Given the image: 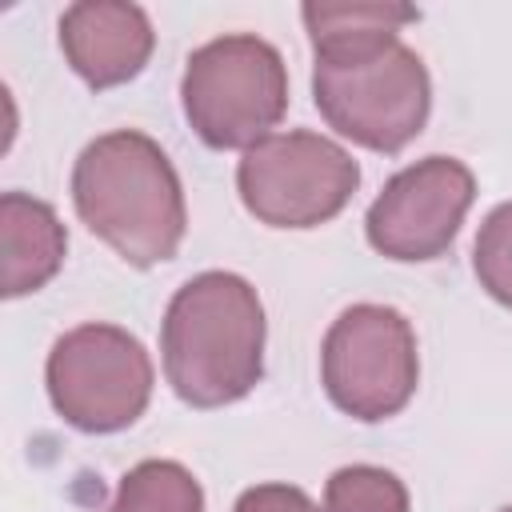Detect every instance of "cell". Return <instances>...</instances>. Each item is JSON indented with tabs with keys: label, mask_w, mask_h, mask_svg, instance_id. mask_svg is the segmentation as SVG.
<instances>
[{
	"label": "cell",
	"mask_w": 512,
	"mask_h": 512,
	"mask_svg": "<svg viewBox=\"0 0 512 512\" xmlns=\"http://www.w3.org/2000/svg\"><path fill=\"white\" fill-rule=\"evenodd\" d=\"M0 248H4V296H28L40 292L64 264L68 232L52 204L28 196V192H4L0 196Z\"/></svg>",
	"instance_id": "obj_10"
},
{
	"label": "cell",
	"mask_w": 512,
	"mask_h": 512,
	"mask_svg": "<svg viewBox=\"0 0 512 512\" xmlns=\"http://www.w3.org/2000/svg\"><path fill=\"white\" fill-rule=\"evenodd\" d=\"M152 356L120 324L68 328L44 364V384L56 416L88 436L132 428L152 400Z\"/></svg>",
	"instance_id": "obj_4"
},
{
	"label": "cell",
	"mask_w": 512,
	"mask_h": 512,
	"mask_svg": "<svg viewBox=\"0 0 512 512\" xmlns=\"http://www.w3.org/2000/svg\"><path fill=\"white\" fill-rule=\"evenodd\" d=\"M108 512H204V488L176 460H140L120 476Z\"/></svg>",
	"instance_id": "obj_12"
},
{
	"label": "cell",
	"mask_w": 512,
	"mask_h": 512,
	"mask_svg": "<svg viewBox=\"0 0 512 512\" xmlns=\"http://www.w3.org/2000/svg\"><path fill=\"white\" fill-rule=\"evenodd\" d=\"M500 512H512V508H500Z\"/></svg>",
	"instance_id": "obj_16"
},
{
	"label": "cell",
	"mask_w": 512,
	"mask_h": 512,
	"mask_svg": "<svg viewBox=\"0 0 512 512\" xmlns=\"http://www.w3.org/2000/svg\"><path fill=\"white\" fill-rule=\"evenodd\" d=\"M476 200V176L456 156H424L400 168L368 204V244L400 264H424L452 248L468 208Z\"/></svg>",
	"instance_id": "obj_8"
},
{
	"label": "cell",
	"mask_w": 512,
	"mask_h": 512,
	"mask_svg": "<svg viewBox=\"0 0 512 512\" xmlns=\"http://www.w3.org/2000/svg\"><path fill=\"white\" fill-rule=\"evenodd\" d=\"M356 188L352 152L308 128L272 132L236 164V192L268 228H320L348 208Z\"/></svg>",
	"instance_id": "obj_6"
},
{
	"label": "cell",
	"mask_w": 512,
	"mask_h": 512,
	"mask_svg": "<svg viewBox=\"0 0 512 512\" xmlns=\"http://www.w3.org/2000/svg\"><path fill=\"white\" fill-rule=\"evenodd\" d=\"M408 488L396 472L376 464H344L324 484L320 512H408Z\"/></svg>",
	"instance_id": "obj_13"
},
{
	"label": "cell",
	"mask_w": 512,
	"mask_h": 512,
	"mask_svg": "<svg viewBox=\"0 0 512 512\" xmlns=\"http://www.w3.org/2000/svg\"><path fill=\"white\" fill-rule=\"evenodd\" d=\"M472 268H476L480 288L504 308H512V200L496 204L484 216L476 244H472Z\"/></svg>",
	"instance_id": "obj_14"
},
{
	"label": "cell",
	"mask_w": 512,
	"mask_h": 512,
	"mask_svg": "<svg viewBox=\"0 0 512 512\" xmlns=\"http://www.w3.org/2000/svg\"><path fill=\"white\" fill-rule=\"evenodd\" d=\"M156 32L140 4L128 0H76L60 16V52L72 72L104 92L128 84L152 60Z\"/></svg>",
	"instance_id": "obj_9"
},
{
	"label": "cell",
	"mask_w": 512,
	"mask_h": 512,
	"mask_svg": "<svg viewBox=\"0 0 512 512\" xmlns=\"http://www.w3.org/2000/svg\"><path fill=\"white\" fill-rule=\"evenodd\" d=\"M300 20L308 28L312 52L320 64H348L364 60L400 40V28L420 20L412 4H380V0H352V4H304Z\"/></svg>",
	"instance_id": "obj_11"
},
{
	"label": "cell",
	"mask_w": 512,
	"mask_h": 512,
	"mask_svg": "<svg viewBox=\"0 0 512 512\" xmlns=\"http://www.w3.org/2000/svg\"><path fill=\"white\" fill-rule=\"evenodd\" d=\"M312 100L328 128L344 140L396 156L428 124L432 80L424 60L404 44H388L364 60L348 64H312Z\"/></svg>",
	"instance_id": "obj_5"
},
{
	"label": "cell",
	"mask_w": 512,
	"mask_h": 512,
	"mask_svg": "<svg viewBox=\"0 0 512 512\" xmlns=\"http://www.w3.org/2000/svg\"><path fill=\"white\" fill-rule=\"evenodd\" d=\"M232 512H320V508L296 484H256L240 492Z\"/></svg>",
	"instance_id": "obj_15"
},
{
	"label": "cell",
	"mask_w": 512,
	"mask_h": 512,
	"mask_svg": "<svg viewBox=\"0 0 512 512\" xmlns=\"http://www.w3.org/2000/svg\"><path fill=\"white\" fill-rule=\"evenodd\" d=\"M264 340L268 320L256 288L236 272H200L164 308V376L192 408L236 404L264 376Z\"/></svg>",
	"instance_id": "obj_2"
},
{
	"label": "cell",
	"mask_w": 512,
	"mask_h": 512,
	"mask_svg": "<svg viewBox=\"0 0 512 512\" xmlns=\"http://www.w3.org/2000/svg\"><path fill=\"white\" fill-rule=\"evenodd\" d=\"M180 104L192 132L216 148H252L288 112V68L276 44L252 32H228L200 44L180 76Z\"/></svg>",
	"instance_id": "obj_3"
},
{
	"label": "cell",
	"mask_w": 512,
	"mask_h": 512,
	"mask_svg": "<svg viewBox=\"0 0 512 512\" xmlns=\"http://www.w3.org/2000/svg\"><path fill=\"white\" fill-rule=\"evenodd\" d=\"M72 204L88 232L132 268L172 260L188 232L180 176L168 152L136 128L84 144L72 164Z\"/></svg>",
	"instance_id": "obj_1"
},
{
	"label": "cell",
	"mask_w": 512,
	"mask_h": 512,
	"mask_svg": "<svg viewBox=\"0 0 512 512\" xmlns=\"http://www.w3.org/2000/svg\"><path fill=\"white\" fill-rule=\"evenodd\" d=\"M320 384L328 400L360 424L396 416L420 384V352L408 316L388 304L344 308L320 344Z\"/></svg>",
	"instance_id": "obj_7"
}]
</instances>
